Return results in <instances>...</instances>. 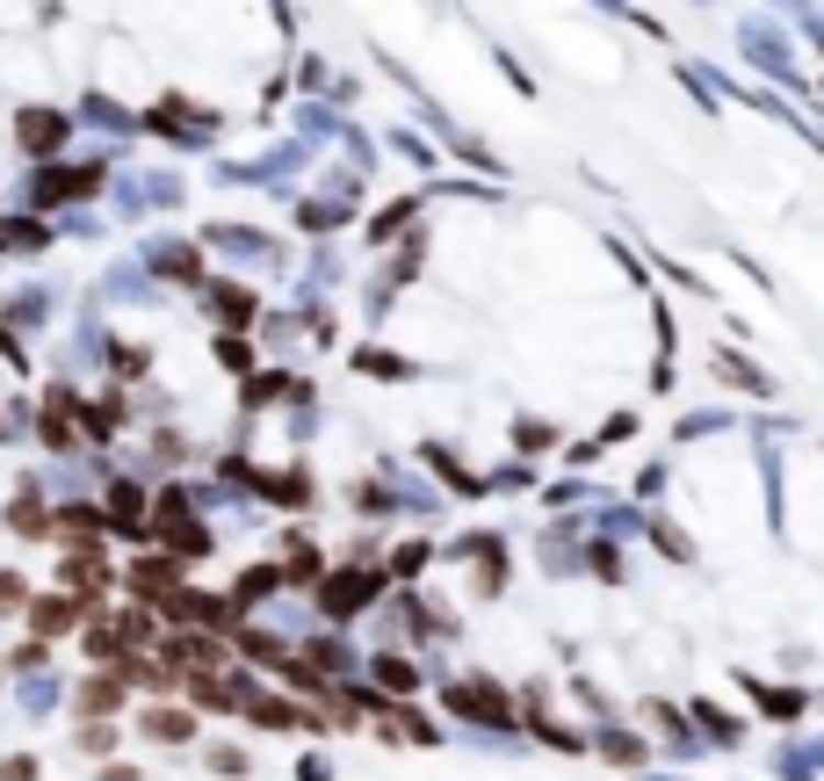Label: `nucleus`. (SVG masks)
<instances>
[{"label": "nucleus", "instance_id": "nucleus-1", "mask_svg": "<svg viewBox=\"0 0 824 781\" xmlns=\"http://www.w3.org/2000/svg\"><path fill=\"white\" fill-rule=\"evenodd\" d=\"M369 601H377V572H341V579H326V593H319V607H326L333 623L361 615Z\"/></svg>", "mask_w": 824, "mask_h": 781}, {"label": "nucleus", "instance_id": "nucleus-2", "mask_svg": "<svg viewBox=\"0 0 824 781\" xmlns=\"http://www.w3.org/2000/svg\"><path fill=\"white\" fill-rule=\"evenodd\" d=\"M22 145L30 153H58V138H66V116H52V109H22Z\"/></svg>", "mask_w": 824, "mask_h": 781}, {"label": "nucleus", "instance_id": "nucleus-3", "mask_svg": "<svg viewBox=\"0 0 824 781\" xmlns=\"http://www.w3.org/2000/svg\"><path fill=\"white\" fill-rule=\"evenodd\" d=\"M94 181H102L94 167H87V174H44V189H36V203H66V196H87Z\"/></svg>", "mask_w": 824, "mask_h": 781}, {"label": "nucleus", "instance_id": "nucleus-4", "mask_svg": "<svg viewBox=\"0 0 824 781\" xmlns=\"http://www.w3.org/2000/svg\"><path fill=\"white\" fill-rule=\"evenodd\" d=\"M174 651H181V666H196V673L224 666V644L218 637H174Z\"/></svg>", "mask_w": 824, "mask_h": 781}, {"label": "nucleus", "instance_id": "nucleus-5", "mask_svg": "<svg viewBox=\"0 0 824 781\" xmlns=\"http://www.w3.org/2000/svg\"><path fill=\"white\" fill-rule=\"evenodd\" d=\"M30 623L52 637V629H73V623H80V607H73V601H36V607H30Z\"/></svg>", "mask_w": 824, "mask_h": 781}, {"label": "nucleus", "instance_id": "nucleus-6", "mask_svg": "<svg viewBox=\"0 0 824 781\" xmlns=\"http://www.w3.org/2000/svg\"><path fill=\"white\" fill-rule=\"evenodd\" d=\"M254 724H260V730H282V724H311V716L290 710V702H254Z\"/></svg>", "mask_w": 824, "mask_h": 781}, {"label": "nucleus", "instance_id": "nucleus-7", "mask_svg": "<svg viewBox=\"0 0 824 781\" xmlns=\"http://www.w3.org/2000/svg\"><path fill=\"white\" fill-rule=\"evenodd\" d=\"M145 730H153V738H189V716H181V710H153V716H145Z\"/></svg>", "mask_w": 824, "mask_h": 781}, {"label": "nucleus", "instance_id": "nucleus-8", "mask_svg": "<svg viewBox=\"0 0 824 781\" xmlns=\"http://www.w3.org/2000/svg\"><path fill=\"white\" fill-rule=\"evenodd\" d=\"M80 710H87V716L116 710V680H87V688H80Z\"/></svg>", "mask_w": 824, "mask_h": 781}, {"label": "nucleus", "instance_id": "nucleus-9", "mask_svg": "<svg viewBox=\"0 0 824 781\" xmlns=\"http://www.w3.org/2000/svg\"><path fill=\"white\" fill-rule=\"evenodd\" d=\"M218 319L246 326V319H254V297H246V290H218Z\"/></svg>", "mask_w": 824, "mask_h": 781}, {"label": "nucleus", "instance_id": "nucleus-10", "mask_svg": "<svg viewBox=\"0 0 824 781\" xmlns=\"http://www.w3.org/2000/svg\"><path fill=\"white\" fill-rule=\"evenodd\" d=\"M137 587H145V593H159V587H174V565H159V557H145V565H137Z\"/></svg>", "mask_w": 824, "mask_h": 781}, {"label": "nucleus", "instance_id": "nucleus-11", "mask_svg": "<svg viewBox=\"0 0 824 781\" xmlns=\"http://www.w3.org/2000/svg\"><path fill=\"white\" fill-rule=\"evenodd\" d=\"M275 587H282V572H268V565H260V572L240 579V601H260V593H275Z\"/></svg>", "mask_w": 824, "mask_h": 781}, {"label": "nucleus", "instance_id": "nucleus-12", "mask_svg": "<svg viewBox=\"0 0 824 781\" xmlns=\"http://www.w3.org/2000/svg\"><path fill=\"white\" fill-rule=\"evenodd\" d=\"M268 492H275V500H311V486H304V470H290V478H268Z\"/></svg>", "mask_w": 824, "mask_h": 781}, {"label": "nucleus", "instance_id": "nucleus-13", "mask_svg": "<svg viewBox=\"0 0 824 781\" xmlns=\"http://www.w3.org/2000/svg\"><path fill=\"white\" fill-rule=\"evenodd\" d=\"M377 673H383V688H398V694H405V688H420V673H412V666H405V659H383V666H377Z\"/></svg>", "mask_w": 824, "mask_h": 781}, {"label": "nucleus", "instance_id": "nucleus-14", "mask_svg": "<svg viewBox=\"0 0 824 781\" xmlns=\"http://www.w3.org/2000/svg\"><path fill=\"white\" fill-rule=\"evenodd\" d=\"M282 579H319V550H304V543H297V550H290V572H282Z\"/></svg>", "mask_w": 824, "mask_h": 781}, {"label": "nucleus", "instance_id": "nucleus-15", "mask_svg": "<svg viewBox=\"0 0 824 781\" xmlns=\"http://www.w3.org/2000/svg\"><path fill=\"white\" fill-rule=\"evenodd\" d=\"M361 369H369V377H405V362H398V355H361Z\"/></svg>", "mask_w": 824, "mask_h": 781}, {"label": "nucleus", "instance_id": "nucleus-16", "mask_svg": "<svg viewBox=\"0 0 824 781\" xmlns=\"http://www.w3.org/2000/svg\"><path fill=\"white\" fill-rule=\"evenodd\" d=\"M608 752H615L622 767H636V760H644V746H636V738H608Z\"/></svg>", "mask_w": 824, "mask_h": 781}, {"label": "nucleus", "instance_id": "nucleus-17", "mask_svg": "<svg viewBox=\"0 0 824 781\" xmlns=\"http://www.w3.org/2000/svg\"><path fill=\"white\" fill-rule=\"evenodd\" d=\"M0 781H36V760H22V752H15V760L0 767Z\"/></svg>", "mask_w": 824, "mask_h": 781}, {"label": "nucleus", "instance_id": "nucleus-18", "mask_svg": "<svg viewBox=\"0 0 824 781\" xmlns=\"http://www.w3.org/2000/svg\"><path fill=\"white\" fill-rule=\"evenodd\" d=\"M0 607H22V579H8V572H0Z\"/></svg>", "mask_w": 824, "mask_h": 781}]
</instances>
